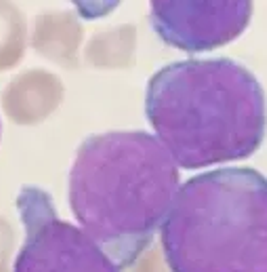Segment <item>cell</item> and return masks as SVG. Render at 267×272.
Instances as JSON below:
<instances>
[{
    "instance_id": "cell-1",
    "label": "cell",
    "mask_w": 267,
    "mask_h": 272,
    "mask_svg": "<svg viewBox=\"0 0 267 272\" xmlns=\"http://www.w3.org/2000/svg\"><path fill=\"white\" fill-rule=\"evenodd\" d=\"M179 188V165L156 135L110 131L80 144L68 198L80 228L124 272L154 243Z\"/></svg>"
},
{
    "instance_id": "cell-2",
    "label": "cell",
    "mask_w": 267,
    "mask_h": 272,
    "mask_svg": "<svg viewBox=\"0 0 267 272\" xmlns=\"http://www.w3.org/2000/svg\"><path fill=\"white\" fill-rule=\"evenodd\" d=\"M146 114L179 169L244 160L267 135V97L246 66L230 57L162 66L146 89Z\"/></svg>"
},
{
    "instance_id": "cell-3",
    "label": "cell",
    "mask_w": 267,
    "mask_h": 272,
    "mask_svg": "<svg viewBox=\"0 0 267 272\" xmlns=\"http://www.w3.org/2000/svg\"><path fill=\"white\" fill-rule=\"evenodd\" d=\"M160 243L170 272H267V177L250 167L190 177Z\"/></svg>"
},
{
    "instance_id": "cell-4",
    "label": "cell",
    "mask_w": 267,
    "mask_h": 272,
    "mask_svg": "<svg viewBox=\"0 0 267 272\" xmlns=\"http://www.w3.org/2000/svg\"><path fill=\"white\" fill-rule=\"evenodd\" d=\"M17 211L26 238L13 272H120L84 230L57 215L53 198L42 188L24 186Z\"/></svg>"
},
{
    "instance_id": "cell-5",
    "label": "cell",
    "mask_w": 267,
    "mask_h": 272,
    "mask_svg": "<svg viewBox=\"0 0 267 272\" xmlns=\"http://www.w3.org/2000/svg\"><path fill=\"white\" fill-rule=\"evenodd\" d=\"M252 17V0H150V24L162 43L206 53L234 43Z\"/></svg>"
},
{
    "instance_id": "cell-6",
    "label": "cell",
    "mask_w": 267,
    "mask_h": 272,
    "mask_svg": "<svg viewBox=\"0 0 267 272\" xmlns=\"http://www.w3.org/2000/svg\"><path fill=\"white\" fill-rule=\"evenodd\" d=\"M80 38V26L74 15H57L53 22H46L40 28V47L44 55H53L59 62L72 64L76 57V47Z\"/></svg>"
},
{
    "instance_id": "cell-7",
    "label": "cell",
    "mask_w": 267,
    "mask_h": 272,
    "mask_svg": "<svg viewBox=\"0 0 267 272\" xmlns=\"http://www.w3.org/2000/svg\"><path fill=\"white\" fill-rule=\"evenodd\" d=\"M135 51V30L124 26L90 40L88 59L95 66H126Z\"/></svg>"
},
{
    "instance_id": "cell-8",
    "label": "cell",
    "mask_w": 267,
    "mask_h": 272,
    "mask_svg": "<svg viewBox=\"0 0 267 272\" xmlns=\"http://www.w3.org/2000/svg\"><path fill=\"white\" fill-rule=\"evenodd\" d=\"M68 3L74 5L76 13L82 19H101L116 11V7L122 0H68Z\"/></svg>"
}]
</instances>
